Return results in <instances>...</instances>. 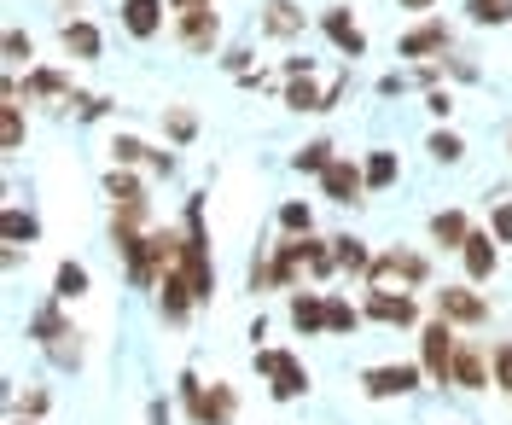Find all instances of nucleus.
Here are the masks:
<instances>
[{
  "label": "nucleus",
  "instance_id": "nucleus-31",
  "mask_svg": "<svg viewBox=\"0 0 512 425\" xmlns=\"http://www.w3.org/2000/svg\"><path fill=\"white\" fill-rule=\"evenodd\" d=\"M280 228H286V233H309V228H315L309 204H286V210H280Z\"/></svg>",
  "mask_w": 512,
  "mask_h": 425
},
{
  "label": "nucleus",
  "instance_id": "nucleus-32",
  "mask_svg": "<svg viewBox=\"0 0 512 425\" xmlns=\"http://www.w3.org/2000/svg\"><path fill=\"white\" fill-rule=\"evenodd\" d=\"M6 59H12V65H30V59H35V41L24 30H12V35H6Z\"/></svg>",
  "mask_w": 512,
  "mask_h": 425
},
{
  "label": "nucleus",
  "instance_id": "nucleus-7",
  "mask_svg": "<svg viewBox=\"0 0 512 425\" xmlns=\"http://www.w3.org/2000/svg\"><path fill=\"white\" fill-rule=\"evenodd\" d=\"M320 30L332 35V47H338L344 59H361V53H367V35L355 30V18L344 6H326V12H320Z\"/></svg>",
  "mask_w": 512,
  "mask_h": 425
},
{
  "label": "nucleus",
  "instance_id": "nucleus-8",
  "mask_svg": "<svg viewBox=\"0 0 512 425\" xmlns=\"http://www.w3.org/2000/svg\"><path fill=\"white\" fill-rule=\"evenodd\" d=\"M367 396H408L419 385V367H408V361H396V367H367Z\"/></svg>",
  "mask_w": 512,
  "mask_h": 425
},
{
  "label": "nucleus",
  "instance_id": "nucleus-9",
  "mask_svg": "<svg viewBox=\"0 0 512 425\" xmlns=\"http://www.w3.org/2000/svg\"><path fill=\"white\" fill-rule=\"evenodd\" d=\"M320 187L326 198H338V204H361V187H367V169H355L350 158H338V164L320 175Z\"/></svg>",
  "mask_w": 512,
  "mask_h": 425
},
{
  "label": "nucleus",
  "instance_id": "nucleus-35",
  "mask_svg": "<svg viewBox=\"0 0 512 425\" xmlns=\"http://www.w3.org/2000/svg\"><path fill=\"white\" fill-rule=\"evenodd\" d=\"M495 385H507V391H512V344L495 350Z\"/></svg>",
  "mask_w": 512,
  "mask_h": 425
},
{
  "label": "nucleus",
  "instance_id": "nucleus-15",
  "mask_svg": "<svg viewBox=\"0 0 512 425\" xmlns=\"http://www.w3.org/2000/svg\"><path fill=\"white\" fill-rule=\"evenodd\" d=\"M431 239H437L443 251H466L472 228H466V216H460V210H443V216H431Z\"/></svg>",
  "mask_w": 512,
  "mask_h": 425
},
{
  "label": "nucleus",
  "instance_id": "nucleus-18",
  "mask_svg": "<svg viewBox=\"0 0 512 425\" xmlns=\"http://www.w3.org/2000/svg\"><path fill=\"white\" fill-rule=\"evenodd\" d=\"M64 53H70V59H99V30L94 24H82V18L64 24Z\"/></svg>",
  "mask_w": 512,
  "mask_h": 425
},
{
  "label": "nucleus",
  "instance_id": "nucleus-41",
  "mask_svg": "<svg viewBox=\"0 0 512 425\" xmlns=\"http://www.w3.org/2000/svg\"><path fill=\"white\" fill-rule=\"evenodd\" d=\"M18 425H24V420H18Z\"/></svg>",
  "mask_w": 512,
  "mask_h": 425
},
{
  "label": "nucleus",
  "instance_id": "nucleus-5",
  "mask_svg": "<svg viewBox=\"0 0 512 425\" xmlns=\"http://www.w3.org/2000/svg\"><path fill=\"white\" fill-rule=\"evenodd\" d=\"M437 315L443 321H460V327H483L489 321V303L478 292H466V286H443L437 292Z\"/></svg>",
  "mask_w": 512,
  "mask_h": 425
},
{
  "label": "nucleus",
  "instance_id": "nucleus-1",
  "mask_svg": "<svg viewBox=\"0 0 512 425\" xmlns=\"http://www.w3.org/2000/svg\"><path fill=\"white\" fill-rule=\"evenodd\" d=\"M256 373L274 379L268 391L280 396V402H297V396L309 391V367H303L297 356H286V350H256Z\"/></svg>",
  "mask_w": 512,
  "mask_h": 425
},
{
  "label": "nucleus",
  "instance_id": "nucleus-6",
  "mask_svg": "<svg viewBox=\"0 0 512 425\" xmlns=\"http://www.w3.org/2000/svg\"><path fill=\"white\" fill-rule=\"evenodd\" d=\"M367 280H373V292H379V286H390V280H408V286H419V280H425V257H414V251H384V257H373Z\"/></svg>",
  "mask_w": 512,
  "mask_h": 425
},
{
  "label": "nucleus",
  "instance_id": "nucleus-21",
  "mask_svg": "<svg viewBox=\"0 0 512 425\" xmlns=\"http://www.w3.org/2000/svg\"><path fill=\"white\" fill-rule=\"evenodd\" d=\"M286 105H291V111H326V94H320L309 76H297V82L286 88Z\"/></svg>",
  "mask_w": 512,
  "mask_h": 425
},
{
  "label": "nucleus",
  "instance_id": "nucleus-36",
  "mask_svg": "<svg viewBox=\"0 0 512 425\" xmlns=\"http://www.w3.org/2000/svg\"><path fill=\"white\" fill-rule=\"evenodd\" d=\"M192 129H198L192 111H169V134H175V140H192Z\"/></svg>",
  "mask_w": 512,
  "mask_h": 425
},
{
  "label": "nucleus",
  "instance_id": "nucleus-16",
  "mask_svg": "<svg viewBox=\"0 0 512 425\" xmlns=\"http://www.w3.org/2000/svg\"><path fill=\"white\" fill-rule=\"evenodd\" d=\"M443 47H448L443 24H419V30L402 35V59H425V53H443Z\"/></svg>",
  "mask_w": 512,
  "mask_h": 425
},
{
  "label": "nucleus",
  "instance_id": "nucleus-27",
  "mask_svg": "<svg viewBox=\"0 0 512 425\" xmlns=\"http://www.w3.org/2000/svg\"><path fill=\"white\" fill-rule=\"evenodd\" d=\"M431 158H437V164H460V158H466V146H460V134L437 129V134H431Z\"/></svg>",
  "mask_w": 512,
  "mask_h": 425
},
{
  "label": "nucleus",
  "instance_id": "nucleus-17",
  "mask_svg": "<svg viewBox=\"0 0 512 425\" xmlns=\"http://www.w3.org/2000/svg\"><path fill=\"white\" fill-rule=\"evenodd\" d=\"M262 30L286 41V35H297V30H303V12H297L291 0H268V6H262Z\"/></svg>",
  "mask_w": 512,
  "mask_h": 425
},
{
  "label": "nucleus",
  "instance_id": "nucleus-4",
  "mask_svg": "<svg viewBox=\"0 0 512 425\" xmlns=\"http://www.w3.org/2000/svg\"><path fill=\"white\" fill-rule=\"evenodd\" d=\"M175 30H181V47H187V53H210L216 35H222V18H216L210 6H181V12H175Z\"/></svg>",
  "mask_w": 512,
  "mask_h": 425
},
{
  "label": "nucleus",
  "instance_id": "nucleus-11",
  "mask_svg": "<svg viewBox=\"0 0 512 425\" xmlns=\"http://www.w3.org/2000/svg\"><path fill=\"white\" fill-rule=\"evenodd\" d=\"M123 30L128 35H158L163 30V0H123Z\"/></svg>",
  "mask_w": 512,
  "mask_h": 425
},
{
  "label": "nucleus",
  "instance_id": "nucleus-28",
  "mask_svg": "<svg viewBox=\"0 0 512 425\" xmlns=\"http://www.w3.org/2000/svg\"><path fill=\"white\" fill-rule=\"evenodd\" d=\"M0 233H6V245L35 239V216H24V210H6V216H0Z\"/></svg>",
  "mask_w": 512,
  "mask_h": 425
},
{
  "label": "nucleus",
  "instance_id": "nucleus-23",
  "mask_svg": "<svg viewBox=\"0 0 512 425\" xmlns=\"http://www.w3.org/2000/svg\"><path fill=\"white\" fill-rule=\"evenodd\" d=\"M355 327H361V309L344 303V297H332L326 303V332H355Z\"/></svg>",
  "mask_w": 512,
  "mask_h": 425
},
{
  "label": "nucleus",
  "instance_id": "nucleus-39",
  "mask_svg": "<svg viewBox=\"0 0 512 425\" xmlns=\"http://www.w3.org/2000/svg\"><path fill=\"white\" fill-rule=\"evenodd\" d=\"M402 6H408V12H425V6H437V0H402Z\"/></svg>",
  "mask_w": 512,
  "mask_h": 425
},
{
  "label": "nucleus",
  "instance_id": "nucleus-10",
  "mask_svg": "<svg viewBox=\"0 0 512 425\" xmlns=\"http://www.w3.org/2000/svg\"><path fill=\"white\" fill-rule=\"evenodd\" d=\"M367 315H373V321H384V327H414V321H419L414 297H390V292L367 297Z\"/></svg>",
  "mask_w": 512,
  "mask_h": 425
},
{
  "label": "nucleus",
  "instance_id": "nucleus-37",
  "mask_svg": "<svg viewBox=\"0 0 512 425\" xmlns=\"http://www.w3.org/2000/svg\"><path fill=\"white\" fill-rule=\"evenodd\" d=\"M425 105H431V111H437V117H448V111H454V99H448L443 88H431V94H425Z\"/></svg>",
  "mask_w": 512,
  "mask_h": 425
},
{
  "label": "nucleus",
  "instance_id": "nucleus-29",
  "mask_svg": "<svg viewBox=\"0 0 512 425\" xmlns=\"http://www.w3.org/2000/svg\"><path fill=\"white\" fill-rule=\"evenodd\" d=\"M390 181H396V158L390 152H373L367 158V187H390Z\"/></svg>",
  "mask_w": 512,
  "mask_h": 425
},
{
  "label": "nucleus",
  "instance_id": "nucleus-2",
  "mask_svg": "<svg viewBox=\"0 0 512 425\" xmlns=\"http://www.w3.org/2000/svg\"><path fill=\"white\" fill-rule=\"evenodd\" d=\"M419 350H425V373L437 385H454V350H460V338H454V327H448L443 315L419 332Z\"/></svg>",
  "mask_w": 512,
  "mask_h": 425
},
{
  "label": "nucleus",
  "instance_id": "nucleus-3",
  "mask_svg": "<svg viewBox=\"0 0 512 425\" xmlns=\"http://www.w3.org/2000/svg\"><path fill=\"white\" fill-rule=\"evenodd\" d=\"M181 396H187V408H192L198 425H227L233 420V391H227V385H210V391H204L192 373H181Z\"/></svg>",
  "mask_w": 512,
  "mask_h": 425
},
{
  "label": "nucleus",
  "instance_id": "nucleus-13",
  "mask_svg": "<svg viewBox=\"0 0 512 425\" xmlns=\"http://www.w3.org/2000/svg\"><path fill=\"white\" fill-rule=\"evenodd\" d=\"M454 385H466V391H483V385H489V367H483L478 344H460V350H454Z\"/></svg>",
  "mask_w": 512,
  "mask_h": 425
},
{
  "label": "nucleus",
  "instance_id": "nucleus-34",
  "mask_svg": "<svg viewBox=\"0 0 512 425\" xmlns=\"http://www.w3.org/2000/svg\"><path fill=\"white\" fill-rule=\"evenodd\" d=\"M489 233H495L501 245H512V204H495V222H489Z\"/></svg>",
  "mask_w": 512,
  "mask_h": 425
},
{
  "label": "nucleus",
  "instance_id": "nucleus-19",
  "mask_svg": "<svg viewBox=\"0 0 512 425\" xmlns=\"http://www.w3.org/2000/svg\"><path fill=\"white\" fill-rule=\"evenodd\" d=\"M332 251H338V268H344V274H367V268H373L367 245H361V239H350V233H344V239H332Z\"/></svg>",
  "mask_w": 512,
  "mask_h": 425
},
{
  "label": "nucleus",
  "instance_id": "nucleus-12",
  "mask_svg": "<svg viewBox=\"0 0 512 425\" xmlns=\"http://www.w3.org/2000/svg\"><path fill=\"white\" fill-rule=\"evenodd\" d=\"M495 245H501V239H495V233H472V239H466V251H460V257H466V274H472V280H489V274H495Z\"/></svg>",
  "mask_w": 512,
  "mask_h": 425
},
{
  "label": "nucleus",
  "instance_id": "nucleus-26",
  "mask_svg": "<svg viewBox=\"0 0 512 425\" xmlns=\"http://www.w3.org/2000/svg\"><path fill=\"white\" fill-rule=\"evenodd\" d=\"M0 146H6V152L24 146V117H18V105H0Z\"/></svg>",
  "mask_w": 512,
  "mask_h": 425
},
{
  "label": "nucleus",
  "instance_id": "nucleus-30",
  "mask_svg": "<svg viewBox=\"0 0 512 425\" xmlns=\"http://www.w3.org/2000/svg\"><path fill=\"white\" fill-rule=\"evenodd\" d=\"M30 94H41V99H47V94H70V82H64L59 70H35V76H30Z\"/></svg>",
  "mask_w": 512,
  "mask_h": 425
},
{
  "label": "nucleus",
  "instance_id": "nucleus-33",
  "mask_svg": "<svg viewBox=\"0 0 512 425\" xmlns=\"http://www.w3.org/2000/svg\"><path fill=\"white\" fill-rule=\"evenodd\" d=\"M111 152H117V164H140V158H152L134 134H117V140H111Z\"/></svg>",
  "mask_w": 512,
  "mask_h": 425
},
{
  "label": "nucleus",
  "instance_id": "nucleus-38",
  "mask_svg": "<svg viewBox=\"0 0 512 425\" xmlns=\"http://www.w3.org/2000/svg\"><path fill=\"white\" fill-rule=\"evenodd\" d=\"M152 425H169V414H163V402H152Z\"/></svg>",
  "mask_w": 512,
  "mask_h": 425
},
{
  "label": "nucleus",
  "instance_id": "nucleus-14",
  "mask_svg": "<svg viewBox=\"0 0 512 425\" xmlns=\"http://www.w3.org/2000/svg\"><path fill=\"white\" fill-rule=\"evenodd\" d=\"M291 327L303 332H326V297H315V292H297L291 297Z\"/></svg>",
  "mask_w": 512,
  "mask_h": 425
},
{
  "label": "nucleus",
  "instance_id": "nucleus-24",
  "mask_svg": "<svg viewBox=\"0 0 512 425\" xmlns=\"http://www.w3.org/2000/svg\"><path fill=\"white\" fill-rule=\"evenodd\" d=\"M332 164H338V158H332V140H309V146L297 152V169H315V175H326Z\"/></svg>",
  "mask_w": 512,
  "mask_h": 425
},
{
  "label": "nucleus",
  "instance_id": "nucleus-22",
  "mask_svg": "<svg viewBox=\"0 0 512 425\" xmlns=\"http://www.w3.org/2000/svg\"><path fill=\"white\" fill-rule=\"evenodd\" d=\"M53 292H59L64 303H70V297H82V292H88V268H82V262H59V280H53Z\"/></svg>",
  "mask_w": 512,
  "mask_h": 425
},
{
  "label": "nucleus",
  "instance_id": "nucleus-20",
  "mask_svg": "<svg viewBox=\"0 0 512 425\" xmlns=\"http://www.w3.org/2000/svg\"><path fill=\"white\" fill-rule=\"evenodd\" d=\"M105 198H111L117 210H128V204H146V193H140V181H134V175H117V169L105 175Z\"/></svg>",
  "mask_w": 512,
  "mask_h": 425
},
{
  "label": "nucleus",
  "instance_id": "nucleus-40",
  "mask_svg": "<svg viewBox=\"0 0 512 425\" xmlns=\"http://www.w3.org/2000/svg\"><path fill=\"white\" fill-rule=\"evenodd\" d=\"M169 6H175V12H181V6H210V0H169Z\"/></svg>",
  "mask_w": 512,
  "mask_h": 425
},
{
  "label": "nucleus",
  "instance_id": "nucleus-25",
  "mask_svg": "<svg viewBox=\"0 0 512 425\" xmlns=\"http://www.w3.org/2000/svg\"><path fill=\"white\" fill-rule=\"evenodd\" d=\"M466 12H472V24H489V30L512 18V6H507V0H466Z\"/></svg>",
  "mask_w": 512,
  "mask_h": 425
}]
</instances>
